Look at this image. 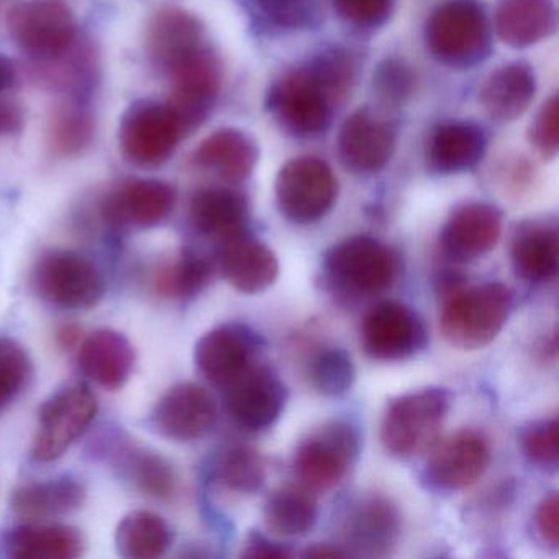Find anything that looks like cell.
Returning <instances> with one entry per match:
<instances>
[{"label":"cell","mask_w":559,"mask_h":559,"mask_svg":"<svg viewBox=\"0 0 559 559\" xmlns=\"http://www.w3.org/2000/svg\"><path fill=\"white\" fill-rule=\"evenodd\" d=\"M440 329L456 348H484L496 340L513 309V294L500 283L461 287L443 299Z\"/></svg>","instance_id":"1"},{"label":"cell","mask_w":559,"mask_h":559,"mask_svg":"<svg viewBox=\"0 0 559 559\" xmlns=\"http://www.w3.org/2000/svg\"><path fill=\"white\" fill-rule=\"evenodd\" d=\"M425 41L441 63L471 68L489 55V22L473 0H450L431 12L425 25Z\"/></svg>","instance_id":"2"},{"label":"cell","mask_w":559,"mask_h":559,"mask_svg":"<svg viewBox=\"0 0 559 559\" xmlns=\"http://www.w3.org/2000/svg\"><path fill=\"white\" fill-rule=\"evenodd\" d=\"M444 389L408 392L388 405L381 424V441L392 456L411 457L433 447L450 411Z\"/></svg>","instance_id":"3"},{"label":"cell","mask_w":559,"mask_h":559,"mask_svg":"<svg viewBox=\"0 0 559 559\" xmlns=\"http://www.w3.org/2000/svg\"><path fill=\"white\" fill-rule=\"evenodd\" d=\"M32 284L45 302L63 310L94 309L107 289L103 271L70 250L45 251L32 271Z\"/></svg>","instance_id":"4"},{"label":"cell","mask_w":559,"mask_h":559,"mask_svg":"<svg viewBox=\"0 0 559 559\" xmlns=\"http://www.w3.org/2000/svg\"><path fill=\"white\" fill-rule=\"evenodd\" d=\"M97 411L96 394L83 382L67 385L51 394L38 412L32 457L37 463H51L63 456L93 424Z\"/></svg>","instance_id":"5"},{"label":"cell","mask_w":559,"mask_h":559,"mask_svg":"<svg viewBox=\"0 0 559 559\" xmlns=\"http://www.w3.org/2000/svg\"><path fill=\"white\" fill-rule=\"evenodd\" d=\"M325 271L340 290L353 296H378L394 284L399 258L376 238L353 237L325 254Z\"/></svg>","instance_id":"6"},{"label":"cell","mask_w":559,"mask_h":559,"mask_svg":"<svg viewBox=\"0 0 559 559\" xmlns=\"http://www.w3.org/2000/svg\"><path fill=\"white\" fill-rule=\"evenodd\" d=\"M12 40L41 63L57 60L76 44L78 22L60 0H31L8 14Z\"/></svg>","instance_id":"7"},{"label":"cell","mask_w":559,"mask_h":559,"mask_svg":"<svg viewBox=\"0 0 559 559\" xmlns=\"http://www.w3.org/2000/svg\"><path fill=\"white\" fill-rule=\"evenodd\" d=\"M186 133L168 104L139 100L123 114L119 143L127 162L139 168L165 165Z\"/></svg>","instance_id":"8"},{"label":"cell","mask_w":559,"mask_h":559,"mask_svg":"<svg viewBox=\"0 0 559 559\" xmlns=\"http://www.w3.org/2000/svg\"><path fill=\"white\" fill-rule=\"evenodd\" d=\"M361 451L358 430L348 421H329L297 448L294 469L304 487L330 490L342 483Z\"/></svg>","instance_id":"9"},{"label":"cell","mask_w":559,"mask_h":559,"mask_svg":"<svg viewBox=\"0 0 559 559\" xmlns=\"http://www.w3.org/2000/svg\"><path fill=\"white\" fill-rule=\"evenodd\" d=\"M335 199L336 179L322 159L313 156L293 159L277 175V207L294 224H312L325 217Z\"/></svg>","instance_id":"10"},{"label":"cell","mask_w":559,"mask_h":559,"mask_svg":"<svg viewBox=\"0 0 559 559\" xmlns=\"http://www.w3.org/2000/svg\"><path fill=\"white\" fill-rule=\"evenodd\" d=\"M332 99L307 68L286 74L267 94V107L286 132L309 139L325 132L332 119Z\"/></svg>","instance_id":"11"},{"label":"cell","mask_w":559,"mask_h":559,"mask_svg":"<svg viewBox=\"0 0 559 559\" xmlns=\"http://www.w3.org/2000/svg\"><path fill=\"white\" fill-rule=\"evenodd\" d=\"M424 320L411 307L384 300L366 313L361 325L365 352L378 361H402L427 346Z\"/></svg>","instance_id":"12"},{"label":"cell","mask_w":559,"mask_h":559,"mask_svg":"<svg viewBox=\"0 0 559 559\" xmlns=\"http://www.w3.org/2000/svg\"><path fill=\"white\" fill-rule=\"evenodd\" d=\"M217 417V404L207 389L195 382H179L158 399L150 424L162 437L188 443L211 433Z\"/></svg>","instance_id":"13"},{"label":"cell","mask_w":559,"mask_h":559,"mask_svg":"<svg viewBox=\"0 0 559 559\" xmlns=\"http://www.w3.org/2000/svg\"><path fill=\"white\" fill-rule=\"evenodd\" d=\"M178 192L159 179H127L104 199L103 218L114 228H152L175 212Z\"/></svg>","instance_id":"14"},{"label":"cell","mask_w":559,"mask_h":559,"mask_svg":"<svg viewBox=\"0 0 559 559\" xmlns=\"http://www.w3.org/2000/svg\"><path fill=\"white\" fill-rule=\"evenodd\" d=\"M260 343L248 326L224 323L201 336L194 349L195 365L215 388L227 389L253 368Z\"/></svg>","instance_id":"15"},{"label":"cell","mask_w":559,"mask_h":559,"mask_svg":"<svg viewBox=\"0 0 559 559\" xmlns=\"http://www.w3.org/2000/svg\"><path fill=\"white\" fill-rule=\"evenodd\" d=\"M173 93L168 107L186 133L194 132L211 110L221 90V67L215 55L202 47L169 71Z\"/></svg>","instance_id":"16"},{"label":"cell","mask_w":559,"mask_h":559,"mask_svg":"<svg viewBox=\"0 0 559 559\" xmlns=\"http://www.w3.org/2000/svg\"><path fill=\"white\" fill-rule=\"evenodd\" d=\"M489 463V447L477 431H456L433 444V453L425 467V480L433 489L456 492L476 484Z\"/></svg>","instance_id":"17"},{"label":"cell","mask_w":559,"mask_h":559,"mask_svg":"<svg viewBox=\"0 0 559 559\" xmlns=\"http://www.w3.org/2000/svg\"><path fill=\"white\" fill-rule=\"evenodd\" d=\"M227 411L245 430L271 427L283 414L287 389L276 372L254 365L225 389Z\"/></svg>","instance_id":"18"},{"label":"cell","mask_w":559,"mask_h":559,"mask_svg":"<svg viewBox=\"0 0 559 559\" xmlns=\"http://www.w3.org/2000/svg\"><path fill=\"white\" fill-rule=\"evenodd\" d=\"M502 234V214L486 202H467L451 212L440 235V247L457 263L483 258L496 248Z\"/></svg>","instance_id":"19"},{"label":"cell","mask_w":559,"mask_h":559,"mask_svg":"<svg viewBox=\"0 0 559 559\" xmlns=\"http://www.w3.org/2000/svg\"><path fill=\"white\" fill-rule=\"evenodd\" d=\"M394 146L395 136L389 123L369 110L353 114L340 130V158L356 175L381 171L391 159Z\"/></svg>","instance_id":"20"},{"label":"cell","mask_w":559,"mask_h":559,"mask_svg":"<svg viewBox=\"0 0 559 559\" xmlns=\"http://www.w3.org/2000/svg\"><path fill=\"white\" fill-rule=\"evenodd\" d=\"M78 362L87 379L107 391H119L132 378L135 348L123 333L100 329L80 343Z\"/></svg>","instance_id":"21"},{"label":"cell","mask_w":559,"mask_h":559,"mask_svg":"<svg viewBox=\"0 0 559 559\" xmlns=\"http://www.w3.org/2000/svg\"><path fill=\"white\" fill-rule=\"evenodd\" d=\"M202 41L204 27L201 21L185 9H159L146 25V51L168 73L201 50Z\"/></svg>","instance_id":"22"},{"label":"cell","mask_w":559,"mask_h":559,"mask_svg":"<svg viewBox=\"0 0 559 559\" xmlns=\"http://www.w3.org/2000/svg\"><path fill=\"white\" fill-rule=\"evenodd\" d=\"M218 266L225 280L243 294H258L280 276V260L263 241L240 234L222 241Z\"/></svg>","instance_id":"23"},{"label":"cell","mask_w":559,"mask_h":559,"mask_svg":"<svg viewBox=\"0 0 559 559\" xmlns=\"http://www.w3.org/2000/svg\"><path fill=\"white\" fill-rule=\"evenodd\" d=\"M401 533L397 509L384 497H365L349 507L343 522V539L358 555L388 552Z\"/></svg>","instance_id":"24"},{"label":"cell","mask_w":559,"mask_h":559,"mask_svg":"<svg viewBox=\"0 0 559 559\" xmlns=\"http://www.w3.org/2000/svg\"><path fill=\"white\" fill-rule=\"evenodd\" d=\"M86 499L87 490L80 479L60 476L22 484L12 493L11 509L25 522H47L76 512Z\"/></svg>","instance_id":"25"},{"label":"cell","mask_w":559,"mask_h":559,"mask_svg":"<svg viewBox=\"0 0 559 559\" xmlns=\"http://www.w3.org/2000/svg\"><path fill=\"white\" fill-rule=\"evenodd\" d=\"M559 234L555 221L523 222L512 240V263L526 283L542 284L558 274Z\"/></svg>","instance_id":"26"},{"label":"cell","mask_w":559,"mask_h":559,"mask_svg":"<svg viewBox=\"0 0 559 559\" xmlns=\"http://www.w3.org/2000/svg\"><path fill=\"white\" fill-rule=\"evenodd\" d=\"M83 533L60 523L27 522L9 530L4 548L12 558L74 559L84 552Z\"/></svg>","instance_id":"27"},{"label":"cell","mask_w":559,"mask_h":559,"mask_svg":"<svg viewBox=\"0 0 559 559\" xmlns=\"http://www.w3.org/2000/svg\"><path fill=\"white\" fill-rule=\"evenodd\" d=\"M535 91L536 81L532 68L515 61L490 73L480 90V104L490 119L512 122L528 109Z\"/></svg>","instance_id":"28"},{"label":"cell","mask_w":559,"mask_h":559,"mask_svg":"<svg viewBox=\"0 0 559 559\" xmlns=\"http://www.w3.org/2000/svg\"><path fill=\"white\" fill-rule=\"evenodd\" d=\"M201 168L230 185L247 181L258 163V146L240 130L222 129L209 135L194 153Z\"/></svg>","instance_id":"29"},{"label":"cell","mask_w":559,"mask_h":559,"mask_svg":"<svg viewBox=\"0 0 559 559\" xmlns=\"http://www.w3.org/2000/svg\"><path fill=\"white\" fill-rule=\"evenodd\" d=\"M189 218L199 234L225 241L243 234L248 204L234 189L205 188L192 198Z\"/></svg>","instance_id":"30"},{"label":"cell","mask_w":559,"mask_h":559,"mask_svg":"<svg viewBox=\"0 0 559 559\" xmlns=\"http://www.w3.org/2000/svg\"><path fill=\"white\" fill-rule=\"evenodd\" d=\"M493 24L503 44L530 47L555 32V4L552 0H500Z\"/></svg>","instance_id":"31"},{"label":"cell","mask_w":559,"mask_h":559,"mask_svg":"<svg viewBox=\"0 0 559 559\" xmlns=\"http://www.w3.org/2000/svg\"><path fill=\"white\" fill-rule=\"evenodd\" d=\"M486 133L471 122H451L438 127L428 143V162L438 173L467 171L486 153Z\"/></svg>","instance_id":"32"},{"label":"cell","mask_w":559,"mask_h":559,"mask_svg":"<svg viewBox=\"0 0 559 559\" xmlns=\"http://www.w3.org/2000/svg\"><path fill=\"white\" fill-rule=\"evenodd\" d=\"M114 457L120 476L129 480L143 496L169 499L176 492L175 469L156 451L127 444L117 448Z\"/></svg>","instance_id":"33"},{"label":"cell","mask_w":559,"mask_h":559,"mask_svg":"<svg viewBox=\"0 0 559 559\" xmlns=\"http://www.w3.org/2000/svg\"><path fill=\"white\" fill-rule=\"evenodd\" d=\"M173 532L158 513L133 510L127 513L116 530L117 552L127 559H156L168 551Z\"/></svg>","instance_id":"34"},{"label":"cell","mask_w":559,"mask_h":559,"mask_svg":"<svg viewBox=\"0 0 559 559\" xmlns=\"http://www.w3.org/2000/svg\"><path fill=\"white\" fill-rule=\"evenodd\" d=\"M212 274L211 261L199 251L186 248L156 270L152 286L163 299H194L209 286Z\"/></svg>","instance_id":"35"},{"label":"cell","mask_w":559,"mask_h":559,"mask_svg":"<svg viewBox=\"0 0 559 559\" xmlns=\"http://www.w3.org/2000/svg\"><path fill=\"white\" fill-rule=\"evenodd\" d=\"M264 522L281 536H306L317 523V502L307 487L286 486L264 502Z\"/></svg>","instance_id":"36"},{"label":"cell","mask_w":559,"mask_h":559,"mask_svg":"<svg viewBox=\"0 0 559 559\" xmlns=\"http://www.w3.org/2000/svg\"><path fill=\"white\" fill-rule=\"evenodd\" d=\"M96 120L80 103L60 104L55 107L48 122V143L60 156L80 155L93 143Z\"/></svg>","instance_id":"37"},{"label":"cell","mask_w":559,"mask_h":559,"mask_svg":"<svg viewBox=\"0 0 559 559\" xmlns=\"http://www.w3.org/2000/svg\"><path fill=\"white\" fill-rule=\"evenodd\" d=\"M214 477L234 492H257L266 477L263 457L250 447L227 448L215 460Z\"/></svg>","instance_id":"38"},{"label":"cell","mask_w":559,"mask_h":559,"mask_svg":"<svg viewBox=\"0 0 559 559\" xmlns=\"http://www.w3.org/2000/svg\"><path fill=\"white\" fill-rule=\"evenodd\" d=\"M309 374L320 394L340 397L355 382V362L343 348H323L310 361Z\"/></svg>","instance_id":"39"},{"label":"cell","mask_w":559,"mask_h":559,"mask_svg":"<svg viewBox=\"0 0 559 559\" xmlns=\"http://www.w3.org/2000/svg\"><path fill=\"white\" fill-rule=\"evenodd\" d=\"M32 361L27 349L8 336H0V408L11 404L27 385Z\"/></svg>","instance_id":"40"},{"label":"cell","mask_w":559,"mask_h":559,"mask_svg":"<svg viewBox=\"0 0 559 559\" xmlns=\"http://www.w3.org/2000/svg\"><path fill=\"white\" fill-rule=\"evenodd\" d=\"M317 83L329 94L332 103H338L355 80V64L352 58L342 51L333 50L320 55L307 67Z\"/></svg>","instance_id":"41"},{"label":"cell","mask_w":559,"mask_h":559,"mask_svg":"<svg viewBox=\"0 0 559 559\" xmlns=\"http://www.w3.org/2000/svg\"><path fill=\"white\" fill-rule=\"evenodd\" d=\"M258 9L271 24L290 31H302L319 24L316 0H257Z\"/></svg>","instance_id":"42"},{"label":"cell","mask_w":559,"mask_h":559,"mask_svg":"<svg viewBox=\"0 0 559 559\" xmlns=\"http://www.w3.org/2000/svg\"><path fill=\"white\" fill-rule=\"evenodd\" d=\"M522 448L532 463L556 469L558 467V420L536 421L522 435Z\"/></svg>","instance_id":"43"},{"label":"cell","mask_w":559,"mask_h":559,"mask_svg":"<svg viewBox=\"0 0 559 559\" xmlns=\"http://www.w3.org/2000/svg\"><path fill=\"white\" fill-rule=\"evenodd\" d=\"M335 8L349 24L374 28L391 17L394 0H335Z\"/></svg>","instance_id":"44"},{"label":"cell","mask_w":559,"mask_h":559,"mask_svg":"<svg viewBox=\"0 0 559 559\" xmlns=\"http://www.w3.org/2000/svg\"><path fill=\"white\" fill-rule=\"evenodd\" d=\"M558 97L552 96L539 110L530 130V142L545 158L558 153Z\"/></svg>","instance_id":"45"},{"label":"cell","mask_w":559,"mask_h":559,"mask_svg":"<svg viewBox=\"0 0 559 559\" xmlns=\"http://www.w3.org/2000/svg\"><path fill=\"white\" fill-rule=\"evenodd\" d=\"M376 86L385 99L402 100L411 93L412 76L399 61H385L376 74Z\"/></svg>","instance_id":"46"},{"label":"cell","mask_w":559,"mask_h":559,"mask_svg":"<svg viewBox=\"0 0 559 559\" xmlns=\"http://www.w3.org/2000/svg\"><path fill=\"white\" fill-rule=\"evenodd\" d=\"M536 530L545 543L551 546L559 545V500L555 492L546 496L539 502L535 513Z\"/></svg>","instance_id":"47"},{"label":"cell","mask_w":559,"mask_h":559,"mask_svg":"<svg viewBox=\"0 0 559 559\" xmlns=\"http://www.w3.org/2000/svg\"><path fill=\"white\" fill-rule=\"evenodd\" d=\"M245 558H289L293 552L281 545V543L273 542L267 536L261 535L260 532H250L247 542L243 545Z\"/></svg>","instance_id":"48"},{"label":"cell","mask_w":559,"mask_h":559,"mask_svg":"<svg viewBox=\"0 0 559 559\" xmlns=\"http://www.w3.org/2000/svg\"><path fill=\"white\" fill-rule=\"evenodd\" d=\"M24 110L15 100L0 94V136L14 135L24 127Z\"/></svg>","instance_id":"49"},{"label":"cell","mask_w":559,"mask_h":559,"mask_svg":"<svg viewBox=\"0 0 559 559\" xmlns=\"http://www.w3.org/2000/svg\"><path fill=\"white\" fill-rule=\"evenodd\" d=\"M15 67L5 55L0 53V94L8 93L15 83Z\"/></svg>","instance_id":"50"},{"label":"cell","mask_w":559,"mask_h":559,"mask_svg":"<svg viewBox=\"0 0 559 559\" xmlns=\"http://www.w3.org/2000/svg\"><path fill=\"white\" fill-rule=\"evenodd\" d=\"M304 556H307V558H338V556L349 555L342 546L313 545L304 552Z\"/></svg>","instance_id":"51"},{"label":"cell","mask_w":559,"mask_h":559,"mask_svg":"<svg viewBox=\"0 0 559 559\" xmlns=\"http://www.w3.org/2000/svg\"><path fill=\"white\" fill-rule=\"evenodd\" d=\"M57 338L63 348H73V346L83 342V330L78 329L76 325H64L58 332Z\"/></svg>","instance_id":"52"}]
</instances>
